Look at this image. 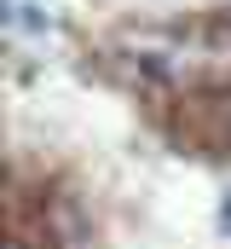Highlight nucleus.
<instances>
[{"label": "nucleus", "mask_w": 231, "mask_h": 249, "mask_svg": "<svg viewBox=\"0 0 231 249\" xmlns=\"http://www.w3.org/2000/svg\"><path fill=\"white\" fill-rule=\"evenodd\" d=\"M220 226H226V232H231V197H226V209H220Z\"/></svg>", "instance_id": "1"}]
</instances>
